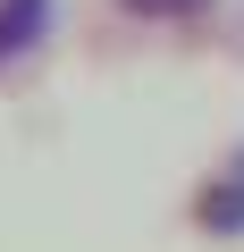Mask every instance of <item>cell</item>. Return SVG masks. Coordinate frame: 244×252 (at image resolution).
Here are the masks:
<instances>
[{"mask_svg": "<svg viewBox=\"0 0 244 252\" xmlns=\"http://www.w3.org/2000/svg\"><path fill=\"white\" fill-rule=\"evenodd\" d=\"M143 9H185V0H143Z\"/></svg>", "mask_w": 244, "mask_h": 252, "instance_id": "6da1fadb", "label": "cell"}]
</instances>
